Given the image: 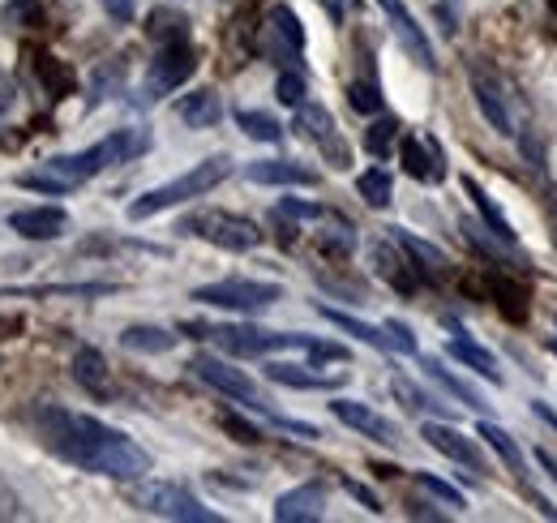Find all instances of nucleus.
<instances>
[{"instance_id": "nucleus-1", "label": "nucleus", "mask_w": 557, "mask_h": 523, "mask_svg": "<svg viewBox=\"0 0 557 523\" xmlns=\"http://www.w3.org/2000/svg\"><path fill=\"white\" fill-rule=\"evenodd\" d=\"M35 429H39V438L52 455H61L82 472L112 476V481H138L150 472V455L138 442L125 438L121 429L103 425L99 416L70 412L61 403H39L35 408Z\"/></svg>"}, {"instance_id": "nucleus-2", "label": "nucleus", "mask_w": 557, "mask_h": 523, "mask_svg": "<svg viewBox=\"0 0 557 523\" xmlns=\"http://www.w3.org/2000/svg\"><path fill=\"white\" fill-rule=\"evenodd\" d=\"M150 150V130H116L108 133L103 142H95V146H86V150H77V155H57V159H48L44 168H35V172H22L17 177V185L22 190H35V194H70L77 185H86L90 177H99V172H108V168H116V163H129V159H138Z\"/></svg>"}, {"instance_id": "nucleus-3", "label": "nucleus", "mask_w": 557, "mask_h": 523, "mask_svg": "<svg viewBox=\"0 0 557 523\" xmlns=\"http://www.w3.org/2000/svg\"><path fill=\"white\" fill-rule=\"evenodd\" d=\"M227 177H232V159H227V155H210L198 168H189L185 177H176V181H168V185L141 194L138 202H129V219H150V215H159V210H168V206L194 202V197L210 194L214 185H223Z\"/></svg>"}, {"instance_id": "nucleus-4", "label": "nucleus", "mask_w": 557, "mask_h": 523, "mask_svg": "<svg viewBox=\"0 0 557 523\" xmlns=\"http://www.w3.org/2000/svg\"><path fill=\"white\" fill-rule=\"evenodd\" d=\"M189 339H210L219 352L227 356H271V352H287V348H305L313 343V335H283V330H262V327H210V323H185Z\"/></svg>"}, {"instance_id": "nucleus-5", "label": "nucleus", "mask_w": 557, "mask_h": 523, "mask_svg": "<svg viewBox=\"0 0 557 523\" xmlns=\"http://www.w3.org/2000/svg\"><path fill=\"white\" fill-rule=\"evenodd\" d=\"M181 232L189 236H202L210 245L227 250V254H249L262 245V228L245 215H232V210H202V215H189L181 223Z\"/></svg>"}, {"instance_id": "nucleus-6", "label": "nucleus", "mask_w": 557, "mask_h": 523, "mask_svg": "<svg viewBox=\"0 0 557 523\" xmlns=\"http://www.w3.org/2000/svg\"><path fill=\"white\" fill-rule=\"evenodd\" d=\"M194 301L214 305V309H232V314H262L283 301V288L262 283V279H219V283L194 288Z\"/></svg>"}, {"instance_id": "nucleus-7", "label": "nucleus", "mask_w": 557, "mask_h": 523, "mask_svg": "<svg viewBox=\"0 0 557 523\" xmlns=\"http://www.w3.org/2000/svg\"><path fill=\"white\" fill-rule=\"evenodd\" d=\"M138 507L150 515H168V520H185V523H219L214 511H207L185 485H172V481H150L138 489Z\"/></svg>"}, {"instance_id": "nucleus-8", "label": "nucleus", "mask_w": 557, "mask_h": 523, "mask_svg": "<svg viewBox=\"0 0 557 523\" xmlns=\"http://www.w3.org/2000/svg\"><path fill=\"white\" fill-rule=\"evenodd\" d=\"M198 69V57L189 48V39L181 44H159V57L150 61V73H146V99H163L172 95L176 86H185Z\"/></svg>"}, {"instance_id": "nucleus-9", "label": "nucleus", "mask_w": 557, "mask_h": 523, "mask_svg": "<svg viewBox=\"0 0 557 523\" xmlns=\"http://www.w3.org/2000/svg\"><path fill=\"white\" fill-rule=\"evenodd\" d=\"M292 130L300 133L305 142H313L335 168H351V150L348 142L339 137V130H335V117L322 108V104H300L296 108V125Z\"/></svg>"}, {"instance_id": "nucleus-10", "label": "nucleus", "mask_w": 557, "mask_h": 523, "mask_svg": "<svg viewBox=\"0 0 557 523\" xmlns=\"http://www.w3.org/2000/svg\"><path fill=\"white\" fill-rule=\"evenodd\" d=\"M189 369H194L207 387L232 394V399H240L249 412H271V408L262 403L258 387H253V378H249V374H240V369H232L227 361H219V356H194V361H189Z\"/></svg>"}, {"instance_id": "nucleus-11", "label": "nucleus", "mask_w": 557, "mask_h": 523, "mask_svg": "<svg viewBox=\"0 0 557 523\" xmlns=\"http://www.w3.org/2000/svg\"><path fill=\"white\" fill-rule=\"evenodd\" d=\"M331 412L356 429V434H364L369 442H377V447H399V425L395 421H386L382 412H373L369 403H356V399H335L331 403Z\"/></svg>"}, {"instance_id": "nucleus-12", "label": "nucleus", "mask_w": 557, "mask_h": 523, "mask_svg": "<svg viewBox=\"0 0 557 523\" xmlns=\"http://www.w3.org/2000/svg\"><path fill=\"white\" fill-rule=\"evenodd\" d=\"M420 438L437 451V455L455 459V463H463L468 472H476V476H488V463L485 455L476 451V442L468 438V434H459V429H450V425H437V421H424V429H420Z\"/></svg>"}, {"instance_id": "nucleus-13", "label": "nucleus", "mask_w": 557, "mask_h": 523, "mask_svg": "<svg viewBox=\"0 0 557 523\" xmlns=\"http://www.w3.org/2000/svg\"><path fill=\"white\" fill-rule=\"evenodd\" d=\"M472 95H476V104H481V112H485V121L493 130L515 133V112H510V99H506V82L502 77H493L485 65H476L472 69Z\"/></svg>"}, {"instance_id": "nucleus-14", "label": "nucleus", "mask_w": 557, "mask_h": 523, "mask_svg": "<svg viewBox=\"0 0 557 523\" xmlns=\"http://www.w3.org/2000/svg\"><path fill=\"white\" fill-rule=\"evenodd\" d=\"M65 228H70V215L61 206H26V210L9 215V232L26 236V241H57V236H65Z\"/></svg>"}, {"instance_id": "nucleus-15", "label": "nucleus", "mask_w": 557, "mask_h": 523, "mask_svg": "<svg viewBox=\"0 0 557 523\" xmlns=\"http://www.w3.org/2000/svg\"><path fill=\"white\" fill-rule=\"evenodd\" d=\"M300 48H305L300 17H296L287 4H275V9L267 13V52L278 57V61H300Z\"/></svg>"}, {"instance_id": "nucleus-16", "label": "nucleus", "mask_w": 557, "mask_h": 523, "mask_svg": "<svg viewBox=\"0 0 557 523\" xmlns=\"http://www.w3.org/2000/svg\"><path fill=\"white\" fill-rule=\"evenodd\" d=\"M322 515H326V489H322V485L287 489V494L275 502L278 523H318Z\"/></svg>"}, {"instance_id": "nucleus-17", "label": "nucleus", "mask_w": 557, "mask_h": 523, "mask_svg": "<svg viewBox=\"0 0 557 523\" xmlns=\"http://www.w3.org/2000/svg\"><path fill=\"white\" fill-rule=\"evenodd\" d=\"M399 155H404V168L412 181H442L446 177V159H442V146L433 137H404Z\"/></svg>"}, {"instance_id": "nucleus-18", "label": "nucleus", "mask_w": 557, "mask_h": 523, "mask_svg": "<svg viewBox=\"0 0 557 523\" xmlns=\"http://www.w3.org/2000/svg\"><path fill=\"white\" fill-rule=\"evenodd\" d=\"M267 378L292 391H335L348 382V374H313V365H283V361L267 365Z\"/></svg>"}, {"instance_id": "nucleus-19", "label": "nucleus", "mask_w": 557, "mask_h": 523, "mask_svg": "<svg viewBox=\"0 0 557 523\" xmlns=\"http://www.w3.org/2000/svg\"><path fill=\"white\" fill-rule=\"evenodd\" d=\"M382 9H386V17H391V26H395V35H399V44L417 57L424 69H433L437 61H433V48H429V39H424V31L417 26V17L404 9V0H377Z\"/></svg>"}, {"instance_id": "nucleus-20", "label": "nucleus", "mask_w": 557, "mask_h": 523, "mask_svg": "<svg viewBox=\"0 0 557 523\" xmlns=\"http://www.w3.org/2000/svg\"><path fill=\"white\" fill-rule=\"evenodd\" d=\"M245 177L253 185H318V172L305 163H292V159H258L245 168Z\"/></svg>"}, {"instance_id": "nucleus-21", "label": "nucleus", "mask_w": 557, "mask_h": 523, "mask_svg": "<svg viewBox=\"0 0 557 523\" xmlns=\"http://www.w3.org/2000/svg\"><path fill=\"white\" fill-rule=\"evenodd\" d=\"M73 378H77L82 391L99 394V399L112 394V369H108V361H103L99 348H77V356H73Z\"/></svg>"}, {"instance_id": "nucleus-22", "label": "nucleus", "mask_w": 557, "mask_h": 523, "mask_svg": "<svg viewBox=\"0 0 557 523\" xmlns=\"http://www.w3.org/2000/svg\"><path fill=\"white\" fill-rule=\"evenodd\" d=\"M446 352H450V356H455L459 365H468V369H476V374H481L485 382H493V387L502 382V369H497V356H493L488 348H481L476 339H468L463 330H459V335H455V339L446 343Z\"/></svg>"}, {"instance_id": "nucleus-23", "label": "nucleus", "mask_w": 557, "mask_h": 523, "mask_svg": "<svg viewBox=\"0 0 557 523\" xmlns=\"http://www.w3.org/2000/svg\"><path fill=\"white\" fill-rule=\"evenodd\" d=\"M176 117L189 125V130H214L223 121V99L214 90H194L176 104Z\"/></svg>"}, {"instance_id": "nucleus-24", "label": "nucleus", "mask_w": 557, "mask_h": 523, "mask_svg": "<svg viewBox=\"0 0 557 523\" xmlns=\"http://www.w3.org/2000/svg\"><path fill=\"white\" fill-rule=\"evenodd\" d=\"M391 241L395 245H404V254H412L417 258V270L420 275H429V279H442L446 275V254L442 250H433L429 241H420V236H412V232H404V228H391Z\"/></svg>"}, {"instance_id": "nucleus-25", "label": "nucleus", "mask_w": 557, "mask_h": 523, "mask_svg": "<svg viewBox=\"0 0 557 523\" xmlns=\"http://www.w3.org/2000/svg\"><path fill=\"white\" fill-rule=\"evenodd\" d=\"M373 262H377V275L391 279L399 292H412V288H417V270H412V262L404 258V245L391 250L386 241H377V245H373Z\"/></svg>"}, {"instance_id": "nucleus-26", "label": "nucleus", "mask_w": 557, "mask_h": 523, "mask_svg": "<svg viewBox=\"0 0 557 523\" xmlns=\"http://www.w3.org/2000/svg\"><path fill=\"white\" fill-rule=\"evenodd\" d=\"M176 339H181V335H172V330H163V327H125V335H121V343H125L129 352H146V356L172 352Z\"/></svg>"}, {"instance_id": "nucleus-27", "label": "nucleus", "mask_w": 557, "mask_h": 523, "mask_svg": "<svg viewBox=\"0 0 557 523\" xmlns=\"http://www.w3.org/2000/svg\"><path fill=\"white\" fill-rule=\"evenodd\" d=\"M318 314L326 318V323H335L339 330H348V335H356L360 343H369V348H391V339H386V330L369 327V323H360V318H351V314H344V309H331V305H318Z\"/></svg>"}, {"instance_id": "nucleus-28", "label": "nucleus", "mask_w": 557, "mask_h": 523, "mask_svg": "<svg viewBox=\"0 0 557 523\" xmlns=\"http://www.w3.org/2000/svg\"><path fill=\"white\" fill-rule=\"evenodd\" d=\"M476 434H481L488 447L497 451V459H502V463H506V467H510V472H515L519 481H528V463H523V451L515 447V438H510L506 429H497V425H488V421H485V425H481Z\"/></svg>"}, {"instance_id": "nucleus-29", "label": "nucleus", "mask_w": 557, "mask_h": 523, "mask_svg": "<svg viewBox=\"0 0 557 523\" xmlns=\"http://www.w3.org/2000/svg\"><path fill=\"white\" fill-rule=\"evenodd\" d=\"M356 194L364 197L373 210H386V206H391V197H395V181H391V172L369 168V172H360V177H356Z\"/></svg>"}, {"instance_id": "nucleus-30", "label": "nucleus", "mask_w": 557, "mask_h": 523, "mask_svg": "<svg viewBox=\"0 0 557 523\" xmlns=\"http://www.w3.org/2000/svg\"><path fill=\"white\" fill-rule=\"evenodd\" d=\"M420 365H424V374H429V378H433V382H437V387H446V391L455 394V399H459V403H468V408H476V412H485L488 403L485 399H481V394L472 391V387H468V382H459V378H455V374H450V369H442V365H437V361H433V356H424V361H420Z\"/></svg>"}, {"instance_id": "nucleus-31", "label": "nucleus", "mask_w": 557, "mask_h": 523, "mask_svg": "<svg viewBox=\"0 0 557 523\" xmlns=\"http://www.w3.org/2000/svg\"><path fill=\"white\" fill-rule=\"evenodd\" d=\"M463 190H468V197H472V202H476V210H481V215H485L488 232H493V236H497V241H502V245H510V241H515V232H510V223H506V215H502V210H497V206H493V197H488L485 190H481V185H476V181H472V177H468V181H463Z\"/></svg>"}, {"instance_id": "nucleus-32", "label": "nucleus", "mask_w": 557, "mask_h": 523, "mask_svg": "<svg viewBox=\"0 0 557 523\" xmlns=\"http://www.w3.org/2000/svg\"><path fill=\"white\" fill-rule=\"evenodd\" d=\"M146 35H150L154 44H181V39H189V22H185L181 13H172V9H154Z\"/></svg>"}, {"instance_id": "nucleus-33", "label": "nucleus", "mask_w": 557, "mask_h": 523, "mask_svg": "<svg viewBox=\"0 0 557 523\" xmlns=\"http://www.w3.org/2000/svg\"><path fill=\"white\" fill-rule=\"evenodd\" d=\"M395 394L404 399V408H412V412H437V416H455V408H446L442 399H433V394H424L417 382H408V378H395L391 382Z\"/></svg>"}, {"instance_id": "nucleus-34", "label": "nucleus", "mask_w": 557, "mask_h": 523, "mask_svg": "<svg viewBox=\"0 0 557 523\" xmlns=\"http://www.w3.org/2000/svg\"><path fill=\"white\" fill-rule=\"evenodd\" d=\"M236 125L249 133L253 142H278V137H283V125H278L271 112H253V108H245V112H236Z\"/></svg>"}, {"instance_id": "nucleus-35", "label": "nucleus", "mask_w": 557, "mask_h": 523, "mask_svg": "<svg viewBox=\"0 0 557 523\" xmlns=\"http://www.w3.org/2000/svg\"><path fill=\"white\" fill-rule=\"evenodd\" d=\"M395 137H399V121L382 117V121H373V125L364 130V150H369V155H377V159H386V155H391V146H395Z\"/></svg>"}, {"instance_id": "nucleus-36", "label": "nucleus", "mask_w": 557, "mask_h": 523, "mask_svg": "<svg viewBox=\"0 0 557 523\" xmlns=\"http://www.w3.org/2000/svg\"><path fill=\"white\" fill-rule=\"evenodd\" d=\"M417 485L424 489V494H433L437 502H446V507H463V494H459L455 485H446V481L429 476V472H417Z\"/></svg>"}, {"instance_id": "nucleus-37", "label": "nucleus", "mask_w": 557, "mask_h": 523, "mask_svg": "<svg viewBox=\"0 0 557 523\" xmlns=\"http://www.w3.org/2000/svg\"><path fill=\"white\" fill-rule=\"evenodd\" d=\"M121 73H125L121 61H112V65L99 69V73H95V86H90V104H103V99H108V90H112V86H121Z\"/></svg>"}, {"instance_id": "nucleus-38", "label": "nucleus", "mask_w": 557, "mask_h": 523, "mask_svg": "<svg viewBox=\"0 0 557 523\" xmlns=\"http://www.w3.org/2000/svg\"><path fill=\"white\" fill-rule=\"evenodd\" d=\"M278 219H326V210L318 202H300V197H283L278 202Z\"/></svg>"}, {"instance_id": "nucleus-39", "label": "nucleus", "mask_w": 557, "mask_h": 523, "mask_svg": "<svg viewBox=\"0 0 557 523\" xmlns=\"http://www.w3.org/2000/svg\"><path fill=\"white\" fill-rule=\"evenodd\" d=\"M278 104H287V108H300L305 104V77L300 73H283L275 86Z\"/></svg>"}, {"instance_id": "nucleus-40", "label": "nucleus", "mask_w": 557, "mask_h": 523, "mask_svg": "<svg viewBox=\"0 0 557 523\" xmlns=\"http://www.w3.org/2000/svg\"><path fill=\"white\" fill-rule=\"evenodd\" d=\"M348 99L356 112H382V95H377V86H369V82H351Z\"/></svg>"}, {"instance_id": "nucleus-41", "label": "nucleus", "mask_w": 557, "mask_h": 523, "mask_svg": "<svg viewBox=\"0 0 557 523\" xmlns=\"http://www.w3.org/2000/svg\"><path fill=\"white\" fill-rule=\"evenodd\" d=\"M382 330H386V339H391V348H395V352H408V356H417V335L404 327L399 318H391V323H386Z\"/></svg>"}, {"instance_id": "nucleus-42", "label": "nucleus", "mask_w": 557, "mask_h": 523, "mask_svg": "<svg viewBox=\"0 0 557 523\" xmlns=\"http://www.w3.org/2000/svg\"><path fill=\"white\" fill-rule=\"evenodd\" d=\"M35 17H39V0H13V4L4 9V22H13V26L35 22Z\"/></svg>"}, {"instance_id": "nucleus-43", "label": "nucleus", "mask_w": 557, "mask_h": 523, "mask_svg": "<svg viewBox=\"0 0 557 523\" xmlns=\"http://www.w3.org/2000/svg\"><path fill=\"white\" fill-rule=\"evenodd\" d=\"M223 429H227V434H236L240 442H258V438H262V429H258V425H249V421H240V416H232V412L223 416Z\"/></svg>"}, {"instance_id": "nucleus-44", "label": "nucleus", "mask_w": 557, "mask_h": 523, "mask_svg": "<svg viewBox=\"0 0 557 523\" xmlns=\"http://www.w3.org/2000/svg\"><path fill=\"white\" fill-rule=\"evenodd\" d=\"M99 4L108 9L112 22H134V13H138V0H99Z\"/></svg>"}, {"instance_id": "nucleus-45", "label": "nucleus", "mask_w": 557, "mask_h": 523, "mask_svg": "<svg viewBox=\"0 0 557 523\" xmlns=\"http://www.w3.org/2000/svg\"><path fill=\"white\" fill-rule=\"evenodd\" d=\"M344 489H348L351 498H360V502H364V507H369V511H373V515H377V511H382V502H377V498H373V494H369V489H364V485H356V481H344Z\"/></svg>"}, {"instance_id": "nucleus-46", "label": "nucleus", "mask_w": 557, "mask_h": 523, "mask_svg": "<svg viewBox=\"0 0 557 523\" xmlns=\"http://www.w3.org/2000/svg\"><path fill=\"white\" fill-rule=\"evenodd\" d=\"M536 463H541V467H545V472H549V476L557 481V459L549 455V451H536Z\"/></svg>"}, {"instance_id": "nucleus-47", "label": "nucleus", "mask_w": 557, "mask_h": 523, "mask_svg": "<svg viewBox=\"0 0 557 523\" xmlns=\"http://www.w3.org/2000/svg\"><path fill=\"white\" fill-rule=\"evenodd\" d=\"M532 412H536V416H541V421H545V425H554V429H557V416H554V412H549V408H545V403H541V399H536V403H532Z\"/></svg>"}, {"instance_id": "nucleus-48", "label": "nucleus", "mask_w": 557, "mask_h": 523, "mask_svg": "<svg viewBox=\"0 0 557 523\" xmlns=\"http://www.w3.org/2000/svg\"><path fill=\"white\" fill-rule=\"evenodd\" d=\"M13 330H17V323H13V318H0V339H4V335H13Z\"/></svg>"}, {"instance_id": "nucleus-49", "label": "nucleus", "mask_w": 557, "mask_h": 523, "mask_svg": "<svg viewBox=\"0 0 557 523\" xmlns=\"http://www.w3.org/2000/svg\"><path fill=\"white\" fill-rule=\"evenodd\" d=\"M554 232H557V202H554Z\"/></svg>"}, {"instance_id": "nucleus-50", "label": "nucleus", "mask_w": 557, "mask_h": 523, "mask_svg": "<svg viewBox=\"0 0 557 523\" xmlns=\"http://www.w3.org/2000/svg\"><path fill=\"white\" fill-rule=\"evenodd\" d=\"M549 352H554V356H557V339H554V343H549Z\"/></svg>"}, {"instance_id": "nucleus-51", "label": "nucleus", "mask_w": 557, "mask_h": 523, "mask_svg": "<svg viewBox=\"0 0 557 523\" xmlns=\"http://www.w3.org/2000/svg\"><path fill=\"white\" fill-rule=\"evenodd\" d=\"M549 9H554V13H557V0H549Z\"/></svg>"}]
</instances>
